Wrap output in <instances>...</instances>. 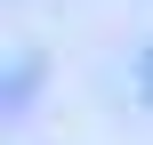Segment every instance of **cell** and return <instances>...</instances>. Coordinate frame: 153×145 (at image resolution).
I'll list each match as a JSON object with an SVG mask.
<instances>
[{"mask_svg": "<svg viewBox=\"0 0 153 145\" xmlns=\"http://www.w3.org/2000/svg\"><path fill=\"white\" fill-rule=\"evenodd\" d=\"M145 89H153V65H145Z\"/></svg>", "mask_w": 153, "mask_h": 145, "instance_id": "obj_1", "label": "cell"}]
</instances>
